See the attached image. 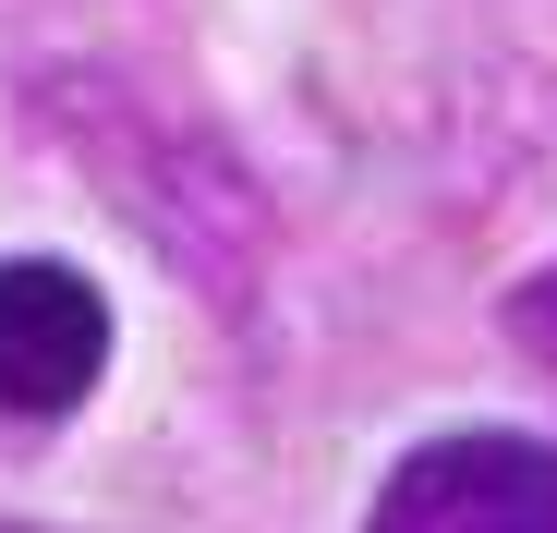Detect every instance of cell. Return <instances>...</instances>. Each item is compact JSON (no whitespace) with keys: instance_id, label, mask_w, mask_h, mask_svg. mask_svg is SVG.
<instances>
[{"instance_id":"1","label":"cell","mask_w":557,"mask_h":533,"mask_svg":"<svg viewBox=\"0 0 557 533\" xmlns=\"http://www.w3.org/2000/svg\"><path fill=\"white\" fill-rule=\"evenodd\" d=\"M110 376V292L61 255H0V424H61Z\"/></svg>"},{"instance_id":"2","label":"cell","mask_w":557,"mask_h":533,"mask_svg":"<svg viewBox=\"0 0 557 533\" xmlns=\"http://www.w3.org/2000/svg\"><path fill=\"white\" fill-rule=\"evenodd\" d=\"M376 521H557V436L460 424L376 485Z\"/></svg>"},{"instance_id":"3","label":"cell","mask_w":557,"mask_h":533,"mask_svg":"<svg viewBox=\"0 0 557 533\" xmlns=\"http://www.w3.org/2000/svg\"><path fill=\"white\" fill-rule=\"evenodd\" d=\"M509 339H521L533 376H557V266H533V280L509 292Z\"/></svg>"}]
</instances>
